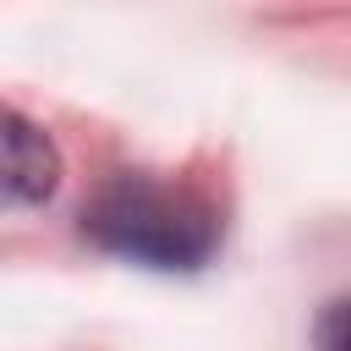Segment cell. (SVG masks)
<instances>
[{
	"label": "cell",
	"instance_id": "1",
	"mask_svg": "<svg viewBox=\"0 0 351 351\" xmlns=\"http://www.w3.org/2000/svg\"><path fill=\"white\" fill-rule=\"evenodd\" d=\"M82 236L99 252L126 258L137 269L192 274L219 252L225 219L192 186L159 181V176H115L82 208Z\"/></svg>",
	"mask_w": 351,
	"mask_h": 351
},
{
	"label": "cell",
	"instance_id": "2",
	"mask_svg": "<svg viewBox=\"0 0 351 351\" xmlns=\"http://www.w3.org/2000/svg\"><path fill=\"white\" fill-rule=\"evenodd\" d=\"M55 186H60V148L38 121L0 104V214L38 208L55 197Z\"/></svg>",
	"mask_w": 351,
	"mask_h": 351
},
{
	"label": "cell",
	"instance_id": "3",
	"mask_svg": "<svg viewBox=\"0 0 351 351\" xmlns=\"http://www.w3.org/2000/svg\"><path fill=\"white\" fill-rule=\"evenodd\" d=\"M318 346L324 351H346V302H329L318 318Z\"/></svg>",
	"mask_w": 351,
	"mask_h": 351
}]
</instances>
